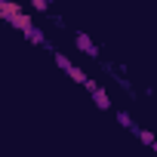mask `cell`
I'll return each instance as SVG.
<instances>
[{"label":"cell","mask_w":157,"mask_h":157,"mask_svg":"<svg viewBox=\"0 0 157 157\" xmlns=\"http://www.w3.org/2000/svg\"><path fill=\"white\" fill-rule=\"evenodd\" d=\"M151 148H154V154H157V142H154V145H151Z\"/></svg>","instance_id":"30bf717a"},{"label":"cell","mask_w":157,"mask_h":157,"mask_svg":"<svg viewBox=\"0 0 157 157\" xmlns=\"http://www.w3.org/2000/svg\"><path fill=\"white\" fill-rule=\"evenodd\" d=\"M28 40H31V43H43L46 37H43V31H37V28H34V31L28 34Z\"/></svg>","instance_id":"52a82bcc"},{"label":"cell","mask_w":157,"mask_h":157,"mask_svg":"<svg viewBox=\"0 0 157 157\" xmlns=\"http://www.w3.org/2000/svg\"><path fill=\"white\" fill-rule=\"evenodd\" d=\"M77 46H80L86 56H99V49H96V43L86 37V34H77Z\"/></svg>","instance_id":"277c9868"},{"label":"cell","mask_w":157,"mask_h":157,"mask_svg":"<svg viewBox=\"0 0 157 157\" xmlns=\"http://www.w3.org/2000/svg\"><path fill=\"white\" fill-rule=\"evenodd\" d=\"M136 136H139V142H145V145H154V142H157L154 132H148V129H136Z\"/></svg>","instance_id":"8992f818"},{"label":"cell","mask_w":157,"mask_h":157,"mask_svg":"<svg viewBox=\"0 0 157 157\" xmlns=\"http://www.w3.org/2000/svg\"><path fill=\"white\" fill-rule=\"evenodd\" d=\"M34 10H40V13H43V10H49V3H46V0H34Z\"/></svg>","instance_id":"9c48e42d"},{"label":"cell","mask_w":157,"mask_h":157,"mask_svg":"<svg viewBox=\"0 0 157 157\" xmlns=\"http://www.w3.org/2000/svg\"><path fill=\"white\" fill-rule=\"evenodd\" d=\"M117 120H120L123 126H129V129H136V126H132V120H129V114H123V111H120V114H117Z\"/></svg>","instance_id":"ba28073f"},{"label":"cell","mask_w":157,"mask_h":157,"mask_svg":"<svg viewBox=\"0 0 157 157\" xmlns=\"http://www.w3.org/2000/svg\"><path fill=\"white\" fill-rule=\"evenodd\" d=\"M10 25H13V28H16V31H22V34H25V37H28V34H31V31H34V22H31V19H28V16H25V13H19V16H16V19H10Z\"/></svg>","instance_id":"7a4b0ae2"},{"label":"cell","mask_w":157,"mask_h":157,"mask_svg":"<svg viewBox=\"0 0 157 157\" xmlns=\"http://www.w3.org/2000/svg\"><path fill=\"white\" fill-rule=\"evenodd\" d=\"M93 99H96V105H99V108H105V111L111 108V99H108V93H105V90H93Z\"/></svg>","instance_id":"5b68a950"},{"label":"cell","mask_w":157,"mask_h":157,"mask_svg":"<svg viewBox=\"0 0 157 157\" xmlns=\"http://www.w3.org/2000/svg\"><path fill=\"white\" fill-rule=\"evenodd\" d=\"M19 13H22V6H19V3H6V0H0V16H3L6 22H10V19H16Z\"/></svg>","instance_id":"3957f363"},{"label":"cell","mask_w":157,"mask_h":157,"mask_svg":"<svg viewBox=\"0 0 157 157\" xmlns=\"http://www.w3.org/2000/svg\"><path fill=\"white\" fill-rule=\"evenodd\" d=\"M56 62H59V68H65V71H68V74L74 77L77 83H83V86H86V80H90V77H86V74H83L80 68H77V65H74V62H71L68 56H62V52H56Z\"/></svg>","instance_id":"6da1fadb"}]
</instances>
